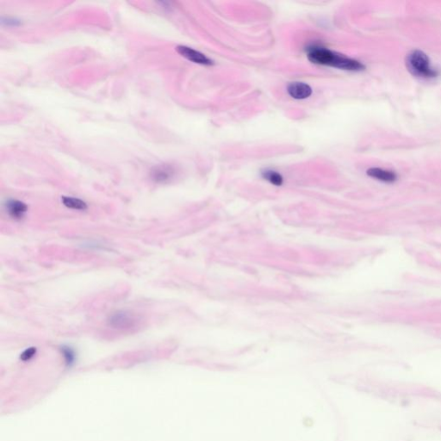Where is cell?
<instances>
[{"label":"cell","mask_w":441,"mask_h":441,"mask_svg":"<svg viewBox=\"0 0 441 441\" xmlns=\"http://www.w3.org/2000/svg\"><path fill=\"white\" fill-rule=\"evenodd\" d=\"M61 351H62V354H63L66 362L68 364L72 363V361L74 360V354H73L72 349L70 348V347H67V346H63L62 349H61Z\"/></svg>","instance_id":"12"},{"label":"cell","mask_w":441,"mask_h":441,"mask_svg":"<svg viewBox=\"0 0 441 441\" xmlns=\"http://www.w3.org/2000/svg\"><path fill=\"white\" fill-rule=\"evenodd\" d=\"M407 66L414 75L420 78H434L438 74L437 70L431 65L428 56L420 50H413L408 54Z\"/></svg>","instance_id":"2"},{"label":"cell","mask_w":441,"mask_h":441,"mask_svg":"<svg viewBox=\"0 0 441 441\" xmlns=\"http://www.w3.org/2000/svg\"><path fill=\"white\" fill-rule=\"evenodd\" d=\"M366 173L370 177L385 183H393L397 179V176L394 171H388L378 167H372L368 169Z\"/></svg>","instance_id":"8"},{"label":"cell","mask_w":441,"mask_h":441,"mask_svg":"<svg viewBox=\"0 0 441 441\" xmlns=\"http://www.w3.org/2000/svg\"><path fill=\"white\" fill-rule=\"evenodd\" d=\"M176 175V170L171 165H158L151 171V178L152 180L159 184L168 183L173 180Z\"/></svg>","instance_id":"5"},{"label":"cell","mask_w":441,"mask_h":441,"mask_svg":"<svg viewBox=\"0 0 441 441\" xmlns=\"http://www.w3.org/2000/svg\"><path fill=\"white\" fill-rule=\"evenodd\" d=\"M6 211L13 219L21 220L27 213L28 206L23 202L10 200L6 203Z\"/></svg>","instance_id":"7"},{"label":"cell","mask_w":441,"mask_h":441,"mask_svg":"<svg viewBox=\"0 0 441 441\" xmlns=\"http://www.w3.org/2000/svg\"><path fill=\"white\" fill-rule=\"evenodd\" d=\"M306 53L309 61L316 65L332 66L339 69L354 72L365 69V66L359 60L332 51L324 46L319 44L309 45L307 48Z\"/></svg>","instance_id":"1"},{"label":"cell","mask_w":441,"mask_h":441,"mask_svg":"<svg viewBox=\"0 0 441 441\" xmlns=\"http://www.w3.org/2000/svg\"><path fill=\"white\" fill-rule=\"evenodd\" d=\"M262 178L273 186H280L284 183V178L278 171L272 169H266L261 171Z\"/></svg>","instance_id":"9"},{"label":"cell","mask_w":441,"mask_h":441,"mask_svg":"<svg viewBox=\"0 0 441 441\" xmlns=\"http://www.w3.org/2000/svg\"><path fill=\"white\" fill-rule=\"evenodd\" d=\"M36 351H37V350H36V347H30V348L26 349V350L20 355V359H21V360H23V361H28V360H31V359L36 355Z\"/></svg>","instance_id":"11"},{"label":"cell","mask_w":441,"mask_h":441,"mask_svg":"<svg viewBox=\"0 0 441 441\" xmlns=\"http://www.w3.org/2000/svg\"><path fill=\"white\" fill-rule=\"evenodd\" d=\"M137 321L138 320L134 314L126 310H123V311H117L111 315L108 322L109 325L112 328L118 330H128L135 327Z\"/></svg>","instance_id":"3"},{"label":"cell","mask_w":441,"mask_h":441,"mask_svg":"<svg viewBox=\"0 0 441 441\" xmlns=\"http://www.w3.org/2000/svg\"><path fill=\"white\" fill-rule=\"evenodd\" d=\"M287 92L292 99L297 100L306 99L312 95V88L303 82H292L288 84Z\"/></svg>","instance_id":"6"},{"label":"cell","mask_w":441,"mask_h":441,"mask_svg":"<svg viewBox=\"0 0 441 441\" xmlns=\"http://www.w3.org/2000/svg\"><path fill=\"white\" fill-rule=\"evenodd\" d=\"M178 53L186 58L187 60L194 62V63L200 64L204 66H212L214 65L213 60L207 57L205 54H202L199 51H197L193 48L186 47V46H178L176 48Z\"/></svg>","instance_id":"4"},{"label":"cell","mask_w":441,"mask_h":441,"mask_svg":"<svg viewBox=\"0 0 441 441\" xmlns=\"http://www.w3.org/2000/svg\"><path fill=\"white\" fill-rule=\"evenodd\" d=\"M61 201L66 207L72 209V210H85L87 209V204L85 202L78 198H71V197H62Z\"/></svg>","instance_id":"10"}]
</instances>
